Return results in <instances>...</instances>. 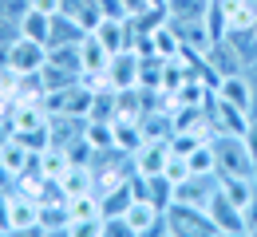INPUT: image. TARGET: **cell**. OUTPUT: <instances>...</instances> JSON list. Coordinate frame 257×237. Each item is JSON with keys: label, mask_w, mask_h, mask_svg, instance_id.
Segmentation results:
<instances>
[{"label": "cell", "mask_w": 257, "mask_h": 237, "mask_svg": "<svg viewBox=\"0 0 257 237\" xmlns=\"http://www.w3.org/2000/svg\"><path fill=\"white\" fill-rule=\"evenodd\" d=\"M210 142H214V154H218V174H241V178L257 174V158L249 154L241 135H214Z\"/></svg>", "instance_id": "6da1fadb"}, {"label": "cell", "mask_w": 257, "mask_h": 237, "mask_svg": "<svg viewBox=\"0 0 257 237\" xmlns=\"http://www.w3.org/2000/svg\"><path fill=\"white\" fill-rule=\"evenodd\" d=\"M48 64V44H40V40H28V36H16L12 44H8V60H4V68L12 71V75H28V71H40Z\"/></svg>", "instance_id": "7a4b0ae2"}, {"label": "cell", "mask_w": 257, "mask_h": 237, "mask_svg": "<svg viewBox=\"0 0 257 237\" xmlns=\"http://www.w3.org/2000/svg\"><path fill=\"white\" fill-rule=\"evenodd\" d=\"M166 233L190 237V233H218V229H214V221H210V213H206V209L170 202V205H166Z\"/></svg>", "instance_id": "3957f363"}, {"label": "cell", "mask_w": 257, "mask_h": 237, "mask_svg": "<svg viewBox=\"0 0 257 237\" xmlns=\"http://www.w3.org/2000/svg\"><path fill=\"white\" fill-rule=\"evenodd\" d=\"M123 213H127L135 237H143V233H166V209H159L151 198H135Z\"/></svg>", "instance_id": "277c9868"}, {"label": "cell", "mask_w": 257, "mask_h": 237, "mask_svg": "<svg viewBox=\"0 0 257 237\" xmlns=\"http://www.w3.org/2000/svg\"><path fill=\"white\" fill-rule=\"evenodd\" d=\"M206 213H210V221H214L218 233H245V213L229 202L222 190H214V198L206 202Z\"/></svg>", "instance_id": "5b68a950"}, {"label": "cell", "mask_w": 257, "mask_h": 237, "mask_svg": "<svg viewBox=\"0 0 257 237\" xmlns=\"http://www.w3.org/2000/svg\"><path fill=\"white\" fill-rule=\"evenodd\" d=\"M206 64H210V71L222 79V75H237V71H245V56H241V48L225 36V40H218V44L206 48Z\"/></svg>", "instance_id": "8992f818"}, {"label": "cell", "mask_w": 257, "mask_h": 237, "mask_svg": "<svg viewBox=\"0 0 257 237\" xmlns=\"http://www.w3.org/2000/svg\"><path fill=\"white\" fill-rule=\"evenodd\" d=\"M210 119H214V131H218V135H245V127H249L253 115L214 95V99H210Z\"/></svg>", "instance_id": "52a82bcc"}, {"label": "cell", "mask_w": 257, "mask_h": 237, "mask_svg": "<svg viewBox=\"0 0 257 237\" xmlns=\"http://www.w3.org/2000/svg\"><path fill=\"white\" fill-rule=\"evenodd\" d=\"M214 95L253 115V83H249V71H237V75H222V79H218V87H214Z\"/></svg>", "instance_id": "ba28073f"}, {"label": "cell", "mask_w": 257, "mask_h": 237, "mask_svg": "<svg viewBox=\"0 0 257 237\" xmlns=\"http://www.w3.org/2000/svg\"><path fill=\"white\" fill-rule=\"evenodd\" d=\"M166 158H170V138H147L131 154V166H135V174H162Z\"/></svg>", "instance_id": "9c48e42d"}, {"label": "cell", "mask_w": 257, "mask_h": 237, "mask_svg": "<svg viewBox=\"0 0 257 237\" xmlns=\"http://www.w3.org/2000/svg\"><path fill=\"white\" fill-rule=\"evenodd\" d=\"M40 229V202L20 194L12 198V209H8V233H36Z\"/></svg>", "instance_id": "30bf717a"}, {"label": "cell", "mask_w": 257, "mask_h": 237, "mask_svg": "<svg viewBox=\"0 0 257 237\" xmlns=\"http://www.w3.org/2000/svg\"><path fill=\"white\" fill-rule=\"evenodd\" d=\"M79 64H83V79H87V75H103L107 64H111V52L99 44L95 32H87L79 40Z\"/></svg>", "instance_id": "8fae6325"}, {"label": "cell", "mask_w": 257, "mask_h": 237, "mask_svg": "<svg viewBox=\"0 0 257 237\" xmlns=\"http://www.w3.org/2000/svg\"><path fill=\"white\" fill-rule=\"evenodd\" d=\"M40 233H71V209L64 202H40Z\"/></svg>", "instance_id": "7c38bea8"}, {"label": "cell", "mask_w": 257, "mask_h": 237, "mask_svg": "<svg viewBox=\"0 0 257 237\" xmlns=\"http://www.w3.org/2000/svg\"><path fill=\"white\" fill-rule=\"evenodd\" d=\"M16 36H28V40L48 44V36H52V16H48V12H40V8H32V4H24L20 24H16Z\"/></svg>", "instance_id": "4fadbf2b"}, {"label": "cell", "mask_w": 257, "mask_h": 237, "mask_svg": "<svg viewBox=\"0 0 257 237\" xmlns=\"http://www.w3.org/2000/svg\"><path fill=\"white\" fill-rule=\"evenodd\" d=\"M218 190H222L237 209H245V202L253 198V178H241V174H218Z\"/></svg>", "instance_id": "5bb4252c"}, {"label": "cell", "mask_w": 257, "mask_h": 237, "mask_svg": "<svg viewBox=\"0 0 257 237\" xmlns=\"http://www.w3.org/2000/svg\"><path fill=\"white\" fill-rule=\"evenodd\" d=\"M36 162H40V170H44V178H56V182H60V178L67 174V166H71L64 146H48V150H40Z\"/></svg>", "instance_id": "9a60e30c"}, {"label": "cell", "mask_w": 257, "mask_h": 237, "mask_svg": "<svg viewBox=\"0 0 257 237\" xmlns=\"http://www.w3.org/2000/svg\"><path fill=\"white\" fill-rule=\"evenodd\" d=\"M83 138L95 146L99 154L103 150H115V123H103V119H87V127H83Z\"/></svg>", "instance_id": "2e32d148"}, {"label": "cell", "mask_w": 257, "mask_h": 237, "mask_svg": "<svg viewBox=\"0 0 257 237\" xmlns=\"http://www.w3.org/2000/svg\"><path fill=\"white\" fill-rule=\"evenodd\" d=\"M186 162H190L194 174H218V154H214V142L206 138V142H198L190 154H186Z\"/></svg>", "instance_id": "e0dca14e"}, {"label": "cell", "mask_w": 257, "mask_h": 237, "mask_svg": "<svg viewBox=\"0 0 257 237\" xmlns=\"http://www.w3.org/2000/svg\"><path fill=\"white\" fill-rule=\"evenodd\" d=\"M103 233L107 237H135L127 213H103Z\"/></svg>", "instance_id": "ac0fdd59"}, {"label": "cell", "mask_w": 257, "mask_h": 237, "mask_svg": "<svg viewBox=\"0 0 257 237\" xmlns=\"http://www.w3.org/2000/svg\"><path fill=\"white\" fill-rule=\"evenodd\" d=\"M241 213H245V233H257V186H253V198L245 202Z\"/></svg>", "instance_id": "d6986e66"}, {"label": "cell", "mask_w": 257, "mask_h": 237, "mask_svg": "<svg viewBox=\"0 0 257 237\" xmlns=\"http://www.w3.org/2000/svg\"><path fill=\"white\" fill-rule=\"evenodd\" d=\"M241 138H245V146H249V154L257 158V115L249 119V127H245V135H241Z\"/></svg>", "instance_id": "ffe728a7"}, {"label": "cell", "mask_w": 257, "mask_h": 237, "mask_svg": "<svg viewBox=\"0 0 257 237\" xmlns=\"http://www.w3.org/2000/svg\"><path fill=\"white\" fill-rule=\"evenodd\" d=\"M32 8H40V12H48V16H56V12H64V4L60 0H28Z\"/></svg>", "instance_id": "44dd1931"}, {"label": "cell", "mask_w": 257, "mask_h": 237, "mask_svg": "<svg viewBox=\"0 0 257 237\" xmlns=\"http://www.w3.org/2000/svg\"><path fill=\"white\" fill-rule=\"evenodd\" d=\"M123 8H127V16H139V12L155 8V4H151V0H123Z\"/></svg>", "instance_id": "7402d4cb"}, {"label": "cell", "mask_w": 257, "mask_h": 237, "mask_svg": "<svg viewBox=\"0 0 257 237\" xmlns=\"http://www.w3.org/2000/svg\"><path fill=\"white\" fill-rule=\"evenodd\" d=\"M60 4H64V12H75V8H83L87 0H60Z\"/></svg>", "instance_id": "603a6c76"}, {"label": "cell", "mask_w": 257, "mask_h": 237, "mask_svg": "<svg viewBox=\"0 0 257 237\" xmlns=\"http://www.w3.org/2000/svg\"><path fill=\"white\" fill-rule=\"evenodd\" d=\"M249 83H253V115H257V68L249 71Z\"/></svg>", "instance_id": "cb8c5ba5"}, {"label": "cell", "mask_w": 257, "mask_h": 237, "mask_svg": "<svg viewBox=\"0 0 257 237\" xmlns=\"http://www.w3.org/2000/svg\"><path fill=\"white\" fill-rule=\"evenodd\" d=\"M253 186H257V174H253Z\"/></svg>", "instance_id": "d4e9b609"}, {"label": "cell", "mask_w": 257, "mask_h": 237, "mask_svg": "<svg viewBox=\"0 0 257 237\" xmlns=\"http://www.w3.org/2000/svg\"><path fill=\"white\" fill-rule=\"evenodd\" d=\"M253 40H257V28H253Z\"/></svg>", "instance_id": "484cf974"}, {"label": "cell", "mask_w": 257, "mask_h": 237, "mask_svg": "<svg viewBox=\"0 0 257 237\" xmlns=\"http://www.w3.org/2000/svg\"><path fill=\"white\" fill-rule=\"evenodd\" d=\"M253 4H257V0H253Z\"/></svg>", "instance_id": "4316f807"}]
</instances>
